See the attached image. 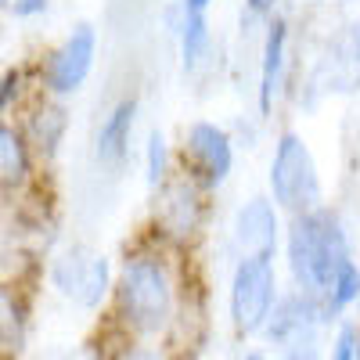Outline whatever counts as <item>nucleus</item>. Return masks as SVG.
<instances>
[{"mask_svg": "<svg viewBox=\"0 0 360 360\" xmlns=\"http://www.w3.org/2000/svg\"><path fill=\"white\" fill-rule=\"evenodd\" d=\"M353 263L346 227L335 213L314 209V213L292 217L288 227V274L299 292L324 299L335 278Z\"/></svg>", "mask_w": 360, "mask_h": 360, "instance_id": "f257e3e1", "label": "nucleus"}, {"mask_svg": "<svg viewBox=\"0 0 360 360\" xmlns=\"http://www.w3.org/2000/svg\"><path fill=\"white\" fill-rule=\"evenodd\" d=\"M115 307L134 335L152 339L166 332L173 321V307H176L173 278H169L166 263L155 256H130L115 281Z\"/></svg>", "mask_w": 360, "mask_h": 360, "instance_id": "f03ea898", "label": "nucleus"}, {"mask_svg": "<svg viewBox=\"0 0 360 360\" xmlns=\"http://www.w3.org/2000/svg\"><path fill=\"white\" fill-rule=\"evenodd\" d=\"M270 195L281 209H288L292 217L314 213V209H324V191H321V173L314 162L310 144L285 130L274 144V159H270Z\"/></svg>", "mask_w": 360, "mask_h": 360, "instance_id": "7ed1b4c3", "label": "nucleus"}, {"mask_svg": "<svg viewBox=\"0 0 360 360\" xmlns=\"http://www.w3.org/2000/svg\"><path fill=\"white\" fill-rule=\"evenodd\" d=\"M278 274L270 259H238L234 274H231V288H227V310H231V324L234 332L249 339V335H263V328L278 307Z\"/></svg>", "mask_w": 360, "mask_h": 360, "instance_id": "20e7f679", "label": "nucleus"}, {"mask_svg": "<svg viewBox=\"0 0 360 360\" xmlns=\"http://www.w3.org/2000/svg\"><path fill=\"white\" fill-rule=\"evenodd\" d=\"M47 278L51 288L76 310H98L112 292V263L86 245H72L51 259Z\"/></svg>", "mask_w": 360, "mask_h": 360, "instance_id": "39448f33", "label": "nucleus"}, {"mask_svg": "<svg viewBox=\"0 0 360 360\" xmlns=\"http://www.w3.org/2000/svg\"><path fill=\"white\" fill-rule=\"evenodd\" d=\"M314 94H356L360 90V22H346L321 47L314 72Z\"/></svg>", "mask_w": 360, "mask_h": 360, "instance_id": "423d86ee", "label": "nucleus"}, {"mask_svg": "<svg viewBox=\"0 0 360 360\" xmlns=\"http://www.w3.org/2000/svg\"><path fill=\"white\" fill-rule=\"evenodd\" d=\"M94 58H98V33H94V25L83 22L51 51L47 65H44V86L58 98L76 94L86 83L90 69H94Z\"/></svg>", "mask_w": 360, "mask_h": 360, "instance_id": "0eeeda50", "label": "nucleus"}, {"mask_svg": "<svg viewBox=\"0 0 360 360\" xmlns=\"http://www.w3.org/2000/svg\"><path fill=\"white\" fill-rule=\"evenodd\" d=\"M184 159L202 184L220 188L234 169V141L224 127L198 119L184 130Z\"/></svg>", "mask_w": 360, "mask_h": 360, "instance_id": "6e6552de", "label": "nucleus"}, {"mask_svg": "<svg viewBox=\"0 0 360 360\" xmlns=\"http://www.w3.org/2000/svg\"><path fill=\"white\" fill-rule=\"evenodd\" d=\"M321 324H328L321 299L295 288L292 295H281V299H278L274 314H270V321H266V328H263V339L285 353V349L307 342V339H317V328H321Z\"/></svg>", "mask_w": 360, "mask_h": 360, "instance_id": "1a4fd4ad", "label": "nucleus"}, {"mask_svg": "<svg viewBox=\"0 0 360 360\" xmlns=\"http://www.w3.org/2000/svg\"><path fill=\"white\" fill-rule=\"evenodd\" d=\"M278 238L281 224L270 198H249L245 205H238L231 220V245L238 249V259H274Z\"/></svg>", "mask_w": 360, "mask_h": 360, "instance_id": "9d476101", "label": "nucleus"}, {"mask_svg": "<svg viewBox=\"0 0 360 360\" xmlns=\"http://www.w3.org/2000/svg\"><path fill=\"white\" fill-rule=\"evenodd\" d=\"M285 51H288V25L285 18H270L266 22V37H263V51H259V115H270L281 83H285Z\"/></svg>", "mask_w": 360, "mask_h": 360, "instance_id": "9b49d317", "label": "nucleus"}, {"mask_svg": "<svg viewBox=\"0 0 360 360\" xmlns=\"http://www.w3.org/2000/svg\"><path fill=\"white\" fill-rule=\"evenodd\" d=\"M159 224L173 238H188L202 224V195L191 180H173L159 188Z\"/></svg>", "mask_w": 360, "mask_h": 360, "instance_id": "f8f14e48", "label": "nucleus"}, {"mask_svg": "<svg viewBox=\"0 0 360 360\" xmlns=\"http://www.w3.org/2000/svg\"><path fill=\"white\" fill-rule=\"evenodd\" d=\"M134 119H137V101L134 98H123L108 112V119H105L101 130H98V159L101 162L115 166V162L127 159L130 134H134Z\"/></svg>", "mask_w": 360, "mask_h": 360, "instance_id": "ddd939ff", "label": "nucleus"}, {"mask_svg": "<svg viewBox=\"0 0 360 360\" xmlns=\"http://www.w3.org/2000/svg\"><path fill=\"white\" fill-rule=\"evenodd\" d=\"M173 33L180 40V62H184V69L188 72L202 69V62L209 58V44H213V37H209V18L202 11H188L184 4H180Z\"/></svg>", "mask_w": 360, "mask_h": 360, "instance_id": "4468645a", "label": "nucleus"}, {"mask_svg": "<svg viewBox=\"0 0 360 360\" xmlns=\"http://www.w3.org/2000/svg\"><path fill=\"white\" fill-rule=\"evenodd\" d=\"M69 130V112L62 105H40L33 115H29V137L40 148L44 155H54L58 144H62Z\"/></svg>", "mask_w": 360, "mask_h": 360, "instance_id": "2eb2a0df", "label": "nucleus"}, {"mask_svg": "<svg viewBox=\"0 0 360 360\" xmlns=\"http://www.w3.org/2000/svg\"><path fill=\"white\" fill-rule=\"evenodd\" d=\"M0 180H4L8 191L22 188L29 180V148L22 134L11 127H0Z\"/></svg>", "mask_w": 360, "mask_h": 360, "instance_id": "dca6fc26", "label": "nucleus"}, {"mask_svg": "<svg viewBox=\"0 0 360 360\" xmlns=\"http://www.w3.org/2000/svg\"><path fill=\"white\" fill-rule=\"evenodd\" d=\"M0 310H4V321H0V335H4V353H18L25 342V307L18 303V295L11 288L0 292Z\"/></svg>", "mask_w": 360, "mask_h": 360, "instance_id": "f3484780", "label": "nucleus"}, {"mask_svg": "<svg viewBox=\"0 0 360 360\" xmlns=\"http://www.w3.org/2000/svg\"><path fill=\"white\" fill-rule=\"evenodd\" d=\"M144 176H148V184H152V188L166 184V137H162V130L148 134V144H144Z\"/></svg>", "mask_w": 360, "mask_h": 360, "instance_id": "a211bd4d", "label": "nucleus"}, {"mask_svg": "<svg viewBox=\"0 0 360 360\" xmlns=\"http://www.w3.org/2000/svg\"><path fill=\"white\" fill-rule=\"evenodd\" d=\"M356 335H360V328L353 321H342L332 339V349H328V360H356Z\"/></svg>", "mask_w": 360, "mask_h": 360, "instance_id": "6ab92c4d", "label": "nucleus"}, {"mask_svg": "<svg viewBox=\"0 0 360 360\" xmlns=\"http://www.w3.org/2000/svg\"><path fill=\"white\" fill-rule=\"evenodd\" d=\"M281 360H328V356L321 353V342H317V339H307V342H299V346L285 349Z\"/></svg>", "mask_w": 360, "mask_h": 360, "instance_id": "aec40b11", "label": "nucleus"}, {"mask_svg": "<svg viewBox=\"0 0 360 360\" xmlns=\"http://www.w3.org/2000/svg\"><path fill=\"white\" fill-rule=\"evenodd\" d=\"M47 4H51V0H11L8 11H11L15 18H33V15L47 11Z\"/></svg>", "mask_w": 360, "mask_h": 360, "instance_id": "412c9836", "label": "nucleus"}, {"mask_svg": "<svg viewBox=\"0 0 360 360\" xmlns=\"http://www.w3.org/2000/svg\"><path fill=\"white\" fill-rule=\"evenodd\" d=\"M115 360H166V353L155 349V346H127Z\"/></svg>", "mask_w": 360, "mask_h": 360, "instance_id": "4be33fe9", "label": "nucleus"}, {"mask_svg": "<svg viewBox=\"0 0 360 360\" xmlns=\"http://www.w3.org/2000/svg\"><path fill=\"white\" fill-rule=\"evenodd\" d=\"M18 83H22L18 72H8V76H4V90H0V108H11V101L18 98Z\"/></svg>", "mask_w": 360, "mask_h": 360, "instance_id": "5701e85b", "label": "nucleus"}, {"mask_svg": "<svg viewBox=\"0 0 360 360\" xmlns=\"http://www.w3.org/2000/svg\"><path fill=\"white\" fill-rule=\"evenodd\" d=\"M245 8H249L252 15L266 18V15H274V8H278V0H245Z\"/></svg>", "mask_w": 360, "mask_h": 360, "instance_id": "b1692460", "label": "nucleus"}, {"mask_svg": "<svg viewBox=\"0 0 360 360\" xmlns=\"http://www.w3.org/2000/svg\"><path fill=\"white\" fill-rule=\"evenodd\" d=\"M209 4H213V0H184V8H188V11H202V15L209 11Z\"/></svg>", "mask_w": 360, "mask_h": 360, "instance_id": "393cba45", "label": "nucleus"}, {"mask_svg": "<svg viewBox=\"0 0 360 360\" xmlns=\"http://www.w3.org/2000/svg\"><path fill=\"white\" fill-rule=\"evenodd\" d=\"M245 360H266V356H263L259 349H252V353H245Z\"/></svg>", "mask_w": 360, "mask_h": 360, "instance_id": "a878e982", "label": "nucleus"}, {"mask_svg": "<svg viewBox=\"0 0 360 360\" xmlns=\"http://www.w3.org/2000/svg\"><path fill=\"white\" fill-rule=\"evenodd\" d=\"M356 360H360V335H356Z\"/></svg>", "mask_w": 360, "mask_h": 360, "instance_id": "bb28decb", "label": "nucleus"}, {"mask_svg": "<svg viewBox=\"0 0 360 360\" xmlns=\"http://www.w3.org/2000/svg\"><path fill=\"white\" fill-rule=\"evenodd\" d=\"M4 4H11V0H4Z\"/></svg>", "mask_w": 360, "mask_h": 360, "instance_id": "cd10ccee", "label": "nucleus"}]
</instances>
